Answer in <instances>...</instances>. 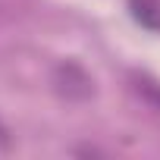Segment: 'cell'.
<instances>
[{
    "label": "cell",
    "instance_id": "cell-3",
    "mask_svg": "<svg viewBox=\"0 0 160 160\" xmlns=\"http://www.w3.org/2000/svg\"><path fill=\"white\" fill-rule=\"evenodd\" d=\"M132 88H135V94H138L141 101H148L151 107L160 110V85L154 82V78H148V75H132Z\"/></svg>",
    "mask_w": 160,
    "mask_h": 160
},
{
    "label": "cell",
    "instance_id": "cell-4",
    "mask_svg": "<svg viewBox=\"0 0 160 160\" xmlns=\"http://www.w3.org/2000/svg\"><path fill=\"white\" fill-rule=\"evenodd\" d=\"M0 148H10V132H7L3 122H0Z\"/></svg>",
    "mask_w": 160,
    "mask_h": 160
},
{
    "label": "cell",
    "instance_id": "cell-2",
    "mask_svg": "<svg viewBox=\"0 0 160 160\" xmlns=\"http://www.w3.org/2000/svg\"><path fill=\"white\" fill-rule=\"evenodd\" d=\"M132 16L148 25V28H160V0H129Z\"/></svg>",
    "mask_w": 160,
    "mask_h": 160
},
{
    "label": "cell",
    "instance_id": "cell-1",
    "mask_svg": "<svg viewBox=\"0 0 160 160\" xmlns=\"http://www.w3.org/2000/svg\"><path fill=\"white\" fill-rule=\"evenodd\" d=\"M50 85L66 101H91L94 98V78L72 60H63L50 72Z\"/></svg>",
    "mask_w": 160,
    "mask_h": 160
}]
</instances>
